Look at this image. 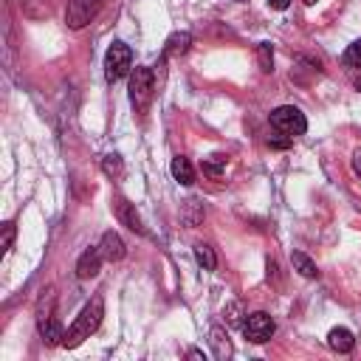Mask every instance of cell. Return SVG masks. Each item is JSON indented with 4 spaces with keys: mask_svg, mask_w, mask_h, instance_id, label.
Instances as JSON below:
<instances>
[{
    "mask_svg": "<svg viewBox=\"0 0 361 361\" xmlns=\"http://www.w3.org/2000/svg\"><path fill=\"white\" fill-rule=\"evenodd\" d=\"M102 316H104V302H102V296H93V299L82 307V313L73 319V324L65 330L62 347H79L85 338H90V333L99 330Z\"/></svg>",
    "mask_w": 361,
    "mask_h": 361,
    "instance_id": "cell-1",
    "label": "cell"
},
{
    "mask_svg": "<svg viewBox=\"0 0 361 361\" xmlns=\"http://www.w3.org/2000/svg\"><path fill=\"white\" fill-rule=\"evenodd\" d=\"M268 121H271V127H274L279 135H285V138L305 135V130H307V118H305V113H302L299 107H293V104H282V107L271 110Z\"/></svg>",
    "mask_w": 361,
    "mask_h": 361,
    "instance_id": "cell-2",
    "label": "cell"
},
{
    "mask_svg": "<svg viewBox=\"0 0 361 361\" xmlns=\"http://www.w3.org/2000/svg\"><path fill=\"white\" fill-rule=\"evenodd\" d=\"M152 93H155V76H152V68H133L130 73V102L135 110H147V104L152 102Z\"/></svg>",
    "mask_w": 361,
    "mask_h": 361,
    "instance_id": "cell-3",
    "label": "cell"
},
{
    "mask_svg": "<svg viewBox=\"0 0 361 361\" xmlns=\"http://www.w3.org/2000/svg\"><path fill=\"white\" fill-rule=\"evenodd\" d=\"M127 73H133V51L124 42H113L104 54V76L107 82H118Z\"/></svg>",
    "mask_w": 361,
    "mask_h": 361,
    "instance_id": "cell-4",
    "label": "cell"
},
{
    "mask_svg": "<svg viewBox=\"0 0 361 361\" xmlns=\"http://www.w3.org/2000/svg\"><path fill=\"white\" fill-rule=\"evenodd\" d=\"M276 324L274 319L265 313V310H257V313H245V322H243V336L254 344H265L271 336H274Z\"/></svg>",
    "mask_w": 361,
    "mask_h": 361,
    "instance_id": "cell-5",
    "label": "cell"
},
{
    "mask_svg": "<svg viewBox=\"0 0 361 361\" xmlns=\"http://www.w3.org/2000/svg\"><path fill=\"white\" fill-rule=\"evenodd\" d=\"M102 3H104V0H68V8H65V23H68V28H73V31L85 28V25L99 14Z\"/></svg>",
    "mask_w": 361,
    "mask_h": 361,
    "instance_id": "cell-6",
    "label": "cell"
},
{
    "mask_svg": "<svg viewBox=\"0 0 361 361\" xmlns=\"http://www.w3.org/2000/svg\"><path fill=\"white\" fill-rule=\"evenodd\" d=\"M113 209H116V217L121 220V226H127V228L135 231V234H147V228H144V223H141L135 206H133L127 197H113Z\"/></svg>",
    "mask_w": 361,
    "mask_h": 361,
    "instance_id": "cell-7",
    "label": "cell"
},
{
    "mask_svg": "<svg viewBox=\"0 0 361 361\" xmlns=\"http://www.w3.org/2000/svg\"><path fill=\"white\" fill-rule=\"evenodd\" d=\"M99 251H102V257H104L107 262H118V259H124V254H127L124 240H121L116 231H104V234H102Z\"/></svg>",
    "mask_w": 361,
    "mask_h": 361,
    "instance_id": "cell-8",
    "label": "cell"
},
{
    "mask_svg": "<svg viewBox=\"0 0 361 361\" xmlns=\"http://www.w3.org/2000/svg\"><path fill=\"white\" fill-rule=\"evenodd\" d=\"M102 259H104V257H102L99 245L82 251V257H79V262H76V276H79V279H90V276H96L99 268H102Z\"/></svg>",
    "mask_w": 361,
    "mask_h": 361,
    "instance_id": "cell-9",
    "label": "cell"
},
{
    "mask_svg": "<svg viewBox=\"0 0 361 361\" xmlns=\"http://www.w3.org/2000/svg\"><path fill=\"white\" fill-rule=\"evenodd\" d=\"M327 347H330L333 353H350V350L355 347V338H353V333H350L347 327H333V330L327 333Z\"/></svg>",
    "mask_w": 361,
    "mask_h": 361,
    "instance_id": "cell-10",
    "label": "cell"
},
{
    "mask_svg": "<svg viewBox=\"0 0 361 361\" xmlns=\"http://www.w3.org/2000/svg\"><path fill=\"white\" fill-rule=\"evenodd\" d=\"M39 324V336H42V341L45 344H62L65 341V330H62V324L56 322V316H48V319H42V322H37Z\"/></svg>",
    "mask_w": 361,
    "mask_h": 361,
    "instance_id": "cell-11",
    "label": "cell"
},
{
    "mask_svg": "<svg viewBox=\"0 0 361 361\" xmlns=\"http://www.w3.org/2000/svg\"><path fill=\"white\" fill-rule=\"evenodd\" d=\"M209 344H212V350H214V358H231V353H234V347H231L226 330L217 327V324L209 330Z\"/></svg>",
    "mask_w": 361,
    "mask_h": 361,
    "instance_id": "cell-12",
    "label": "cell"
},
{
    "mask_svg": "<svg viewBox=\"0 0 361 361\" xmlns=\"http://www.w3.org/2000/svg\"><path fill=\"white\" fill-rule=\"evenodd\" d=\"M189 45H192V37L186 31H175L164 45V56H180L189 51Z\"/></svg>",
    "mask_w": 361,
    "mask_h": 361,
    "instance_id": "cell-13",
    "label": "cell"
},
{
    "mask_svg": "<svg viewBox=\"0 0 361 361\" xmlns=\"http://www.w3.org/2000/svg\"><path fill=\"white\" fill-rule=\"evenodd\" d=\"M172 178H175L178 183H183V186H189V183H195V169H192V164H189V158H183V155H178V158H172Z\"/></svg>",
    "mask_w": 361,
    "mask_h": 361,
    "instance_id": "cell-14",
    "label": "cell"
},
{
    "mask_svg": "<svg viewBox=\"0 0 361 361\" xmlns=\"http://www.w3.org/2000/svg\"><path fill=\"white\" fill-rule=\"evenodd\" d=\"M290 262H293V268H296L305 279H316V276H319V268H316V262H313L307 254L293 251V254H290Z\"/></svg>",
    "mask_w": 361,
    "mask_h": 361,
    "instance_id": "cell-15",
    "label": "cell"
},
{
    "mask_svg": "<svg viewBox=\"0 0 361 361\" xmlns=\"http://www.w3.org/2000/svg\"><path fill=\"white\" fill-rule=\"evenodd\" d=\"M195 259H197V265H200L203 271H214V268H217L214 248L206 245V243H197V245H195Z\"/></svg>",
    "mask_w": 361,
    "mask_h": 361,
    "instance_id": "cell-16",
    "label": "cell"
},
{
    "mask_svg": "<svg viewBox=\"0 0 361 361\" xmlns=\"http://www.w3.org/2000/svg\"><path fill=\"white\" fill-rule=\"evenodd\" d=\"M180 220H183L186 226H197V223L203 220V209L197 206V200H186V203H183V212H180Z\"/></svg>",
    "mask_w": 361,
    "mask_h": 361,
    "instance_id": "cell-17",
    "label": "cell"
},
{
    "mask_svg": "<svg viewBox=\"0 0 361 361\" xmlns=\"http://www.w3.org/2000/svg\"><path fill=\"white\" fill-rule=\"evenodd\" d=\"M226 169V155H209V158H203V172L209 175V178H220V172Z\"/></svg>",
    "mask_w": 361,
    "mask_h": 361,
    "instance_id": "cell-18",
    "label": "cell"
},
{
    "mask_svg": "<svg viewBox=\"0 0 361 361\" xmlns=\"http://www.w3.org/2000/svg\"><path fill=\"white\" fill-rule=\"evenodd\" d=\"M223 316H226V322L231 324V327H243V302H231V305H226V310H223Z\"/></svg>",
    "mask_w": 361,
    "mask_h": 361,
    "instance_id": "cell-19",
    "label": "cell"
},
{
    "mask_svg": "<svg viewBox=\"0 0 361 361\" xmlns=\"http://www.w3.org/2000/svg\"><path fill=\"white\" fill-rule=\"evenodd\" d=\"M257 56H259V71L268 73L274 68V51H271V42H259L257 45Z\"/></svg>",
    "mask_w": 361,
    "mask_h": 361,
    "instance_id": "cell-20",
    "label": "cell"
},
{
    "mask_svg": "<svg viewBox=\"0 0 361 361\" xmlns=\"http://www.w3.org/2000/svg\"><path fill=\"white\" fill-rule=\"evenodd\" d=\"M102 169H104L110 178H118V175L124 172V164H121V158H118V155H104Z\"/></svg>",
    "mask_w": 361,
    "mask_h": 361,
    "instance_id": "cell-21",
    "label": "cell"
},
{
    "mask_svg": "<svg viewBox=\"0 0 361 361\" xmlns=\"http://www.w3.org/2000/svg\"><path fill=\"white\" fill-rule=\"evenodd\" d=\"M344 65H347V68H361V39H355V42L344 51Z\"/></svg>",
    "mask_w": 361,
    "mask_h": 361,
    "instance_id": "cell-22",
    "label": "cell"
},
{
    "mask_svg": "<svg viewBox=\"0 0 361 361\" xmlns=\"http://www.w3.org/2000/svg\"><path fill=\"white\" fill-rule=\"evenodd\" d=\"M11 240H14V226H11V223H6V226H3V251H8V248H11Z\"/></svg>",
    "mask_w": 361,
    "mask_h": 361,
    "instance_id": "cell-23",
    "label": "cell"
},
{
    "mask_svg": "<svg viewBox=\"0 0 361 361\" xmlns=\"http://www.w3.org/2000/svg\"><path fill=\"white\" fill-rule=\"evenodd\" d=\"M290 141H293V138H268V147H274V149H285V147H290Z\"/></svg>",
    "mask_w": 361,
    "mask_h": 361,
    "instance_id": "cell-24",
    "label": "cell"
},
{
    "mask_svg": "<svg viewBox=\"0 0 361 361\" xmlns=\"http://www.w3.org/2000/svg\"><path fill=\"white\" fill-rule=\"evenodd\" d=\"M353 172H355V175L361 178V147H358V149L353 152Z\"/></svg>",
    "mask_w": 361,
    "mask_h": 361,
    "instance_id": "cell-25",
    "label": "cell"
},
{
    "mask_svg": "<svg viewBox=\"0 0 361 361\" xmlns=\"http://www.w3.org/2000/svg\"><path fill=\"white\" fill-rule=\"evenodd\" d=\"M268 6H271V8H276V11H282V8H288V6H290V0H268Z\"/></svg>",
    "mask_w": 361,
    "mask_h": 361,
    "instance_id": "cell-26",
    "label": "cell"
},
{
    "mask_svg": "<svg viewBox=\"0 0 361 361\" xmlns=\"http://www.w3.org/2000/svg\"><path fill=\"white\" fill-rule=\"evenodd\" d=\"M186 355H189V358H203V353H200V350H189Z\"/></svg>",
    "mask_w": 361,
    "mask_h": 361,
    "instance_id": "cell-27",
    "label": "cell"
},
{
    "mask_svg": "<svg viewBox=\"0 0 361 361\" xmlns=\"http://www.w3.org/2000/svg\"><path fill=\"white\" fill-rule=\"evenodd\" d=\"M237 3H243V0H237Z\"/></svg>",
    "mask_w": 361,
    "mask_h": 361,
    "instance_id": "cell-28",
    "label": "cell"
}]
</instances>
